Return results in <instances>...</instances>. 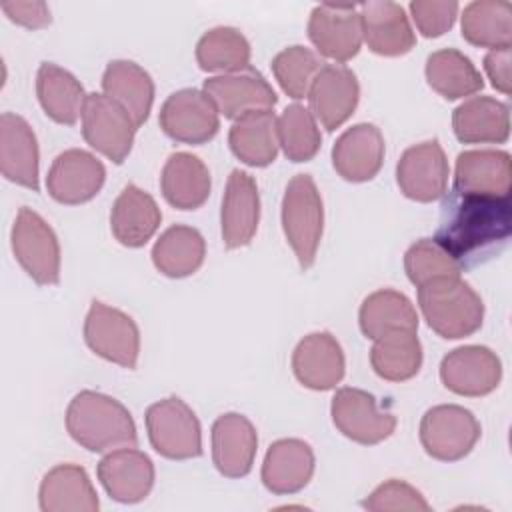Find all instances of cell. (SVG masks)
Segmentation results:
<instances>
[{"instance_id":"31","label":"cell","mask_w":512,"mask_h":512,"mask_svg":"<svg viewBox=\"0 0 512 512\" xmlns=\"http://www.w3.org/2000/svg\"><path fill=\"white\" fill-rule=\"evenodd\" d=\"M102 90L130 114L136 128L148 120L154 102V80L140 64L112 60L102 74Z\"/></svg>"},{"instance_id":"39","label":"cell","mask_w":512,"mask_h":512,"mask_svg":"<svg viewBox=\"0 0 512 512\" xmlns=\"http://www.w3.org/2000/svg\"><path fill=\"white\" fill-rule=\"evenodd\" d=\"M250 54L246 36L232 26L210 28L196 44V62L204 72H240L250 66Z\"/></svg>"},{"instance_id":"43","label":"cell","mask_w":512,"mask_h":512,"mask_svg":"<svg viewBox=\"0 0 512 512\" xmlns=\"http://www.w3.org/2000/svg\"><path fill=\"white\" fill-rule=\"evenodd\" d=\"M366 510L372 512H396V510H416V512H426L430 510V504L426 498L408 482L404 480H388L380 484L370 496L362 502Z\"/></svg>"},{"instance_id":"14","label":"cell","mask_w":512,"mask_h":512,"mask_svg":"<svg viewBox=\"0 0 512 512\" xmlns=\"http://www.w3.org/2000/svg\"><path fill=\"white\" fill-rule=\"evenodd\" d=\"M308 38L322 56L348 62L360 52L364 40L360 12L350 4H318L310 12Z\"/></svg>"},{"instance_id":"44","label":"cell","mask_w":512,"mask_h":512,"mask_svg":"<svg viewBox=\"0 0 512 512\" xmlns=\"http://www.w3.org/2000/svg\"><path fill=\"white\" fill-rule=\"evenodd\" d=\"M458 2L448 0H414L410 2V14L416 28L426 38H438L448 32L458 16Z\"/></svg>"},{"instance_id":"3","label":"cell","mask_w":512,"mask_h":512,"mask_svg":"<svg viewBox=\"0 0 512 512\" xmlns=\"http://www.w3.org/2000/svg\"><path fill=\"white\" fill-rule=\"evenodd\" d=\"M418 304L428 326L442 338L458 340L480 330L484 302L460 276H446L418 286Z\"/></svg>"},{"instance_id":"6","label":"cell","mask_w":512,"mask_h":512,"mask_svg":"<svg viewBox=\"0 0 512 512\" xmlns=\"http://www.w3.org/2000/svg\"><path fill=\"white\" fill-rule=\"evenodd\" d=\"M12 252L26 274L40 286L60 280V244L52 226L34 210L20 208L12 226Z\"/></svg>"},{"instance_id":"17","label":"cell","mask_w":512,"mask_h":512,"mask_svg":"<svg viewBox=\"0 0 512 512\" xmlns=\"http://www.w3.org/2000/svg\"><path fill=\"white\" fill-rule=\"evenodd\" d=\"M306 98L314 118L332 132L354 114L360 100V84L350 68L342 64H324Z\"/></svg>"},{"instance_id":"1","label":"cell","mask_w":512,"mask_h":512,"mask_svg":"<svg viewBox=\"0 0 512 512\" xmlns=\"http://www.w3.org/2000/svg\"><path fill=\"white\" fill-rule=\"evenodd\" d=\"M512 228L510 196L450 190L440 204L434 240L464 268L488 262L506 246Z\"/></svg>"},{"instance_id":"21","label":"cell","mask_w":512,"mask_h":512,"mask_svg":"<svg viewBox=\"0 0 512 512\" xmlns=\"http://www.w3.org/2000/svg\"><path fill=\"white\" fill-rule=\"evenodd\" d=\"M344 352L330 332L304 336L292 352L296 380L310 390H330L344 378Z\"/></svg>"},{"instance_id":"34","label":"cell","mask_w":512,"mask_h":512,"mask_svg":"<svg viewBox=\"0 0 512 512\" xmlns=\"http://www.w3.org/2000/svg\"><path fill=\"white\" fill-rule=\"evenodd\" d=\"M358 322L362 334L370 340L392 332L418 330V314L410 298L392 288H382L368 294L360 306Z\"/></svg>"},{"instance_id":"16","label":"cell","mask_w":512,"mask_h":512,"mask_svg":"<svg viewBox=\"0 0 512 512\" xmlns=\"http://www.w3.org/2000/svg\"><path fill=\"white\" fill-rule=\"evenodd\" d=\"M104 180L106 168L94 154L70 148L54 158L46 176V188L60 204H82L100 192Z\"/></svg>"},{"instance_id":"30","label":"cell","mask_w":512,"mask_h":512,"mask_svg":"<svg viewBox=\"0 0 512 512\" xmlns=\"http://www.w3.org/2000/svg\"><path fill=\"white\" fill-rule=\"evenodd\" d=\"M210 186V172L198 156L190 152H174L168 156L160 174V190L170 206L196 210L208 200Z\"/></svg>"},{"instance_id":"2","label":"cell","mask_w":512,"mask_h":512,"mask_svg":"<svg viewBox=\"0 0 512 512\" xmlns=\"http://www.w3.org/2000/svg\"><path fill=\"white\" fill-rule=\"evenodd\" d=\"M66 430L74 442L90 452H110L138 444L136 424L128 408L94 390H82L70 400Z\"/></svg>"},{"instance_id":"10","label":"cell","mask_w":512,"mask_h":512,"mask_svg":"<svg viewBox=\"0 0 512 512\" xmlns=\"http://www.w3.org/2000/svg\"><path fill=\"white\" fill-rule=\"evenodd\" d=\"M334 426L358 444H378L396 430V416L380 408L378 400L360 388L344 386L336 390L330 404Z\"/></svg>"},{"instance_id":"38","label":"cell","mask_w":512,"mask_h":512,"mask_svg":"<svg viewBox=\"0 0 512 512\" xmlns=\"http://www.w3.org/2000/svg\"><path fill=\"white\" fill-rule=\"evenodd\" d=\"M370 364L388 382H404L416 376L422 366V344L416 332H392L376 338Z\"/></svg>"},{"instance_id":"26","label":"cell","mask_w":512,"mask_h":512,"mask_svg":"<svg viewBox=\"0 0 512 512\" xmlns=\"http://www.w3.org/2000/svg\"><path fill=\"white\" fill-rule=\"evenodd\" d=\"M314 452L300 438H282L270 444L262 462V482L272 494L300 492L314 474Z\"/></svg>"},{"instance_id":"35","label":"cell","mask_w":512,"mask_h":512,"mask_svg":"<svg viewBox=\"0 0 512 512\" xmlns=\"http://www.w3.org/2000/svg\"><path fill=\"white\" fill-rule=\"evenodd\" d=\"M206 258L204 236L184 224H174L160 234L152 248L156 270L168 278H184L194 274Z\"/></svg>"},{"instance_id":"11","label":"cell","mask_w":512,"mask_h":512,"mask_svg":"<svg viewBox=\"0 0 512 512\" xmlns=\"http://www.w3.org/2000/svg\"><path fill=\"white\" fill-rule=\"evenodd\" d=\"M214 102L204 90L182 88L172 92L160 108V128L166 136L184 144H204L220 128Z\"/></svg>"},{"instance_id":"18","label":"cell","mask_w":512,"mask_h":512,"mask_svg":"<svg viewBox=\"0 0 512 512\" xmlns=\"http://www.w3.org/2000/svg\"><path fill=\"white\" fill-rule=\"evenodd\" d=\"M98 480L112 500L136 504L154 486V464L134 446L116 448L98 462Z\"/></svg>"},{"instance_id":"9","label":"cell","mask_w":512,"mask_h":512,"mask_svg":"<svg viewBox=\"0 0 512 512\" xmlns=\"http://www.w3.org/2000/svg\"><path fill=\"white\" fill-rule=\"evenodd\" d=\"M136 124L130 114L106 94H88L82 110L84 140L114 164H122L132 150Z\"/></svg>"},{"instance_id":"8","label":"cell","mask_w":512,"mask_h":512,"mask_svg":"<svg viewBox=\"0 0 512 512\" xmlns=\"http://www.w3.org/2000/svg\"><path fill=\"white\" fill-rule=\"evenodd\" d=\"M84 340L100 358L128 370L136 368L140 354V330L126 312L94 300L84 320Z\"/></svg>"},{"instance_id":"37","label":"cell","mask_w":512,"mask_h":512,"mask_svg":"<svg viewBox=\"0 0 512 512\" xmlns=\"http://www.w3.org/2000/svg\"><path fill=\"white\" fill-rule=\"evenodd\" d=\"M426 80L446 100L472 96L484 88V80L472 60L456 48H442L426 58Z\"/></svg>"},{"instance_id":"15","label":"cell","mask_w":512,"mask_h":512,"mask_svg":"<svg viewBox=\"0 0 512 512\" xmlns=\"http://www.w3.org/2000/svg\"><path fill=\"white\" fill-rule=\"evenodd\" d=\"M204 92L224 118H240L256 110H272L278 102L274 88L254 68L220 74L204 80Z\"/></svg>"},{"instance_id":"22","label":"cell","mask_w":512,"mask_h":512,"mask_svg":"<svg viewBox=\"0 0 512 512\" xmlns=\"http://www.w3.org/2000/svg\"><path fill=\"white\" fill-rule=\"evenodd\" d=\"M384 162L380 128L360 122L344 130L332 148V166L348 182L372 180Z\"/></svg>"},{"instance_id":"12","label":"cell","mask_w":512,"mask_h":512,"mask_svg":"<svg viewBox=\"0 0 512 512\" xmlns=\"http://www.w3.org/2000/svg\"><path fill=\"white\" fill-rule=\"evenodd\" d=\"M448 160L438 140H426L406 148L396 164L400 192L416 202H432L446 194Z\"/></svg>"},{"instance_id":"19","label":"cell","mask_w":512,"mask_h":512,"mask_svg":"<svg viewBox=\"0 0 512 512\" xmlns=\"http://www.w3.org/2000/svg\"><path fill=\"white\" fill-rule=\"evenodd\" d=\"M260 222V194L256 180L244 170H232L222 198L220 226L224 246L234 250L248 246Z\"/></svg>"},{"instance_id":"4","label":"cell","mask_w":512,"mask_h":512,"mask_svg":"<svg viewBox=\"0 0 512 512\" xmlns=\"http://www.w3.org/2000/svg\"><path fill=\"white\" fill-rule=\"evenodd\" d=\"M282 230L302 270H308L318 252L324 230L322 196L310 174H296L282 198Z\"/></svg>"},{"instance_id":"25","label":"cell","mask_w":512,"mask_h":512,"mask_svg":"<svg viewBox=\"0 0 512 512\" xmlns=\"http://www.w3.org/2000/svg\"><path fill=\"white\" fill-rule=\"evenodd\" d=\"M512 160L506 150H464L456 158L454 190L510 196Z\"/></svg>"},{"instance_id":"33","label":"cell","mask_w":512,"mask_h":512,"mask_svg":"<svg viewBox=\"0 0 512 512\" xmlns=\"http://www.w3.org/2000/svg\"><path fill=\"white\" fill-rule=\"evenodd\" d=\"M36 94L46 116L66 126L78 122L88 96L78 78L54 62L40 64L36 74Z\"/></svg>"},{"instance_id":"46","label":"cell","mask_w":512,"mask_h":512,"mask_svg":"<svg viewBox=\"0 0 512 512\" xmlns=\"http://www.w3.org/2000/svg\"><path fill=\"white\" fill-rule=\"evenodd\" d=\"M510 48H498L490 50L484 56V70L492 82V86L502 92L510 94L512 92V74H510Z\"/></svg>"},{"instance_id":"7","label":"cell","mask_w":512,"mask_h":512,"mask_svg":"<svg viewBox=\"0 0 512 512\" xmlns=\"http://www.w3.org/2000/svg\"><path fill=\"white\" fill-rule=\"evenodd\" d=\"M480 438V422L458 404H438L420 420V442L428 456L442 462L462 460Z\"/></svg>"},{"instance_id":"5","label":"cell","mask_w":512,"mask_h":512,"mask_svg":"<svg viewBox=\"0 0 512 512\" xmlns=\"http://www.w3.org/2000/svg\"><path fill=\"white\" fill-rule=\"evenodd\" d=\"M146 430L152 448L170 460L202 454V428L194 410L178 396L154 402L146 410Z\"/></svg>"},{"instance_id":"32","label":"cell","mask_w":512,"mask_h":512,"mask_svg":"<svg viewBox=\"0 0 512 512\" xmlns=\"http://www.w3.org/2000/svg\"><path fill=\"white\" fill-rule=\"evenodd\" d=\"M230 150L248 166H268L278 156V118L272 110L248 112L228 132Z\"/></svg>"},{"instance_id":"36","label":"cell","mask_w":512,"mask_h":512,"mask_svg":"<svg viewBox=\"0 0 512 512\" xmlns=\"http://www.w3.org/2000/svg\"><path fill=\"white\" fill-rule=\"evenodd\" d=\"M464 40L480 48H510L512 4L506 0H474L460 16Z\"/></svg>"},{"instance_id":"24","label":"cell","mask_w":512,"mask_h":512,"mask_svg":"<svg viewBox=\"0 0 512 512\" xmlns=\"http://www.w3.org/2000/svg\"><path fill=\"white\" fill-rule=\"evenodd\" d=\"M362 38L380 56H402L416 44L406 10L396 2H366L360 6Z\"/></svg>"},{"instance_id":"27","label":"cell","mask_w":512,"mask_h":512,"mask_svg":"<svg viewBox=\"0 0 512 512\" xmlns=\"http://www.w3.org/2000/svg\"><path fill=\"white\" fill-rule=\"evenodd\" d=\"M160 222L162 212L156 200L136 184H126L110 210L112 234L128 248L144 246L156 234Z\"/></svg>"},{"instance_id":"45","label":"cell","mask_w":512,"mask_h":512,"mask_svg":"<svg viewBox=\"0 0 512 512\" xmlns=\"http://www.w3.org/2000/svg\"><path fill=\"white\" fill-rule=\"evenodd\" d=\"M0 8L12 22L26 26V28H44L52 22L48 4L40 2V0H32V2L8 0V2H2Z\"/></svg>"},{"instance_id":"28","label":"cell","mask_w":512,"mask_h":512,"mask_svg":"<svg viewBox=\"0 0 512 512\" xmlns=\"http://www.w3.org/2000/svg\"><path fill=\"white\" fill-rule=\"evenodd\" d=\"M452 128L464 144H502L510 136L508 104L490 96H474L454 110Z\"/></svg>"},{"instance_id":"20","label":"cell","mask_w":512,"mask_h":512,"mask_svg":"<svg viewBox=\"0 0 512 512\" xmlns=\"http://www.w3.org/2000/svg\"><path fill=\"white\" fill-rule=\"evenodd\" d=\"M258 450L254 424L238 414L226 412L212 424V460L226 478H242L252 470Z\"/></svg>"},{"instance_id":"42","label":"cell","mask_w":512,"mask_h":512,"mask_svg":"<svg viewBox=\"0 0 512 512\" xmlns=\"http://www.w3.org/2000/svg\"><path fill=\"white\" fill-rule=\"evenodd\" d=\"M404 270L416 288L436 278L460 276L462 272L456 260L434 238H422L406 250Z\"/></svg>"},{"instance_id":"13","label":"cell","mask_w":512,"mask_h":512,"mask_svg":"<svg viewBox=\"0 0 512 512\" xmlns=\"http://www.w3.org/2000/svg\"><path fill=\"white\" fill-rule=\"evenodd\" d=\"M440 380L458 396H486L502 380V362L488 346H460L442 358Z\"/></svg>"},{"instance_id":"40","label":"cell","mask_w":512,"mask_h":512,"mask_svg":"<svg viewBox=\"0 0 512 512\" xmlns=\"http://www.w3.org/2000/svg\"><path fill=\"white\" fill-rule=\"evenodd\" d=\"M278 142L292 162L312 160L322 144L314 114L302 104H290L278 118Z\"/></svg>"},{"instance_id":"41","label":"cell","mask_w":512,"mask_h":512,"mask_svg":"<svg viewBox=\"0 0 512 512\" xmlns=\"http://www.w3.org/2000/svg\"><path fill=\"white\" fill-rule=\"evenodd\" d=\"M324 62L306 46L294 44L278 52L272 60V72L280 88L294 100L306 98L310 86Z\"/></svg>"},{"instance_id":"23","label":"cell","mask_w":512,"mask_h":512,"mask_svg":"<svg viewBox=\"0 0 512 512\" xmlns=\"http://www.w3.org/2000/svg\"><path fill=\"white\" fill-rule=\"evenodd\" d=\"M38 142L30 124L12 112L0 116V170L4 178L38 192Z\"/></svg>"},{"instance_id":"29","label":"cell","mask_w":512,"mask_h":512,"mask_svg":"<svg viewBox=\"0 0 512 512\" xmlns=\"http://www.w3.org/2000/svg\"><path fill=\"white\" fill-rule=\"evenodd\" d=\"M44 512H96L98 494L82 466L58 464L46 472L38 492Z\"/></svg>"}]
</instances>
